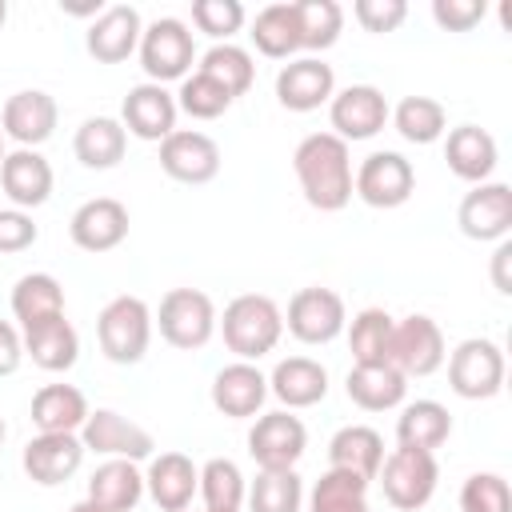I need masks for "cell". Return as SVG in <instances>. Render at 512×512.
<instances>
[{
  "label": "cell",
  "instance_id": "6da1fadb",
  "mask_svg": "<svg viewBox=\"0 0 512 512\" xmlns=\"http://www.w3.org/2000/svg\"><path fill=\"white\" fill-rule=\"evenodd\" d=\"M300 192L320 212H340L352 200V152L332 132H312L292 152Z\"/></svg>",
  "mask_w": 512,
  "mask_h": 512
},
{
  "label": "cell",
  "instance_id": "7a4b0ae2",
  "mask_svg": "<svg viewBox=\"0 0 512 512\" xmlns=\"http://www.w3.org/2000/svg\"><path fill=\"white\" fill-rule=\"evenodd\" d=\"M216 324L224 332L228 352H236L248 364L268 356L284 336V312L276 308L272 296H260V292H244V296L228 300V308Z\"/></svg>",
  "mask_w": 512,
  "mask_h": 512
},
{
  "label": "cell",
  "instance_id": "3957f363",
  "mask_svg": "<svg viewBox=\"0 0 512 512\" xmlns=\"http://www.w3.org/2000/svg\"><path fill=\"white\" fill-rule=\"evenodd\" d=\"M100 352L112 364H140L152 344V312L140 296H112L96 316Z\"/></svg>",
  "mask_w": 512,
  "mask_h": 512
},
{
  "label": "cell",
  "instance_id": "277c9868",
  "mask_svg": "<svg viewBox=\"0 0 512 512\" xmlns=\"http://www.w3.org/2000/svg\"><path fill=\"white\" fill-rule=\"evenodd\" d=\"M380 488L384 500L400 512H420L432 496H436V480H440V464L436 452H420V448H396L384 464H380Z\"/></svg>",
  "mask_w": 512,
  "mask_h": 512
},
{
  "label": "cell",
  "instance_id": "5b68a950",
  "mask_svg": "<svg viewBox=\"0 0 512 512\" xmlns=\"http://www.w3.org/2000/svg\"><path fill=\"white\" fill-rule=\"evenodd\" d=\"M140 68L148 72L152 84H168V80H184L188 68L196 64V40L188 32L184 20L176 16H160L140 32Z\"/></svg>",
  "mask_w": 512,
  "mask_h": 512
},
{
  "label": "cell",
  "instance_id": "8992f818",
  "mask_svg": "<svg viewBox=\"0 0 512 512\" xmlns=\"http://www.w3.org/2000/svg\"><path fill=\"white\" fill-rule=\"evenodd\" d=\"M156 324H160V336L172 344V348H184V352H196L212 340L216 332V304L208 292L200 288H172L164 292L160 300V312H156Z\"/></svg>",
  "mask_w": 512,
  "mask_h": 512
},
{
  "label": "cell",
  "instance_id": "52a82bcc",
  "mask_svg": "<svg viewBox=\"0 0 512 512\" xmlns=\"http://www.w3.org/2000/svg\"><path fill=\"white\" fill-rule=\"evenodd\" d=\"M448 388L464 400H488L504 388V352L496 340L468 336L448 356Z\"/></svg>",
  "mask_w": 512,
  "mask_h": 512
},
{
  "label": "cell",
  "instance_id": "ba28073f",
  "mask_svg": "<svg viewBox=\"0 0 512 512\" xmlns=\"http://www.w3.org/2000/svg\"><path fill=\"white\" fill-rule=\"evenodd\" d=\"M444 332L432 316L412 312L404 320L392 324V344H388V364L404 372V380L412 376H432L444 364Z\"/></svg>",
  "mask_w": 512,
  "mask_h": 512
},
{
  "label": "cell",
  "instance_id": "9c48e42d",
  "mask_svg": "<svg viewBox=\"0 0 512 512\" xmlns=\"http://www.w3.org/2000/svg\"><path fill=\"white\" fill-rule=\"evenodd\" d=\"M308 448V428L288 408L256 416L248 432V456L260 464V472H288Z\"/></svg>",
  "mask_w": 512,
  "mask_h": 512
},
{
  "label": "cell",
  "instance_id": "30bf717a",
  "mask_svg": "<svg viewBox=\"0 0 512 512\" xmlns=\"http://www.w3.org/2000/svg\"><path fill=\"white\" fill-rule=\"evenodd\" d=\"M416 192V168L400 152H372L352 172V196L368 208H400Z\"/></svg>",
  "mask_w": 512,
  "mask_h": 512
},
{
  "label": "cell",
  "instance_id": "8fae6325",
  "mask_svg": "<svg viewBox=\"0 0 512 512\" xmlns=\"http://www.w3.org/2000/svg\"><path fill=\"white\" fill-rule=\"evenodd\" d=\"M348 324V312H344V300L340 292L332 288H300L292 300H288V316H284V328L300 340V344H332Z\"/></svg>",
  "mask_w": 512,
  "mask_h": 512
},
{
  "label": "cell",
  "instance_id": "7c38bea8",
  "mask_svg": "<svg viewBox=\"0 0 512 512\" xmlns=\"http://www.w3.org/2000/svg\"><path fill=\"white\" fill-rule=\"evenodd\" d=\"M80 444H84V452H100L108 460H132V464L148 460L152 448H156L148 428H140L136 420H128V416H120L112 408L88 412V420L80 428Z\"/></svg>",
  "mask_w": 512,
  "mask_h": 512
},
{
  "label": "cell",
  "instance_id": "4fadbf2b",
  "mask_svg": "<svg viewBox=\"0 0 512 512\" xmlns=\"http://www.w3.org/2000/svg\"><path fill=\"white\" fill-rule=\"evenodd\" d=\"M392 108L384 100V92L376 84H348L328 100V120H332V136L348 140H372L384 124H388Z\"/></svg>",
  "mask_w": 512,
  "mask_h": 512
},
{
  "label": "cell",
  "instance_id": "5bb4252c",
  "mask_svg": "<svg viewBox=\"0 0 512 512\" xmlns=\"http://www.w3.org/2000/svg\"><path fill=\"white\" fill-rule=\"evenodd\" d=\"M456 224L468 240H508L512 232V188L504 180H484L476 184L460 208H456Z\"/></svg>",
  "mask_w": 512,
  "mask_h": 512
},
{
  "label": "cell",
  "instance_id": "9a60e30c",
  "mask_svg": "<svg viewBox=\"0 0 512 512\" xmlns=\"http://www.w3.org/2000/svg\"><path fill=\"white\" fill-rule=\"evenodd\" d=\"M160 168L180 184H208L220 172V148L208 132L176 128L160 140Z\"/></svg>",
  "mask_w": 512,
  "mask_h": 512
},
{
  "label": "cell",
  "instance_id": "2e32d148",
  "mask_svg": "<svg viewBox=\"0 0 512 512\" xmlns=\"http://www.w3.org/2000/svg\"><path fill=\"white\" fill-rule=\"evenodd\" d=\"M176 96L164 88V84H152V80H144V84H136V88H128V96H124V104H120V124H124V132H132L136 140H164V136H172L176 132Z\"/></svg>",
  "mask_w": 512,
  "mask_h": 512
},
{
  "label": "cell",
  "instance_id": "e0dca14e",
  "mask_svg": "<svg viewBox=\"0 0 512 512\" xmlns=\"http://www.w3.org/2000/svg\"><path fill=\"white\" fill-rule=\"evenodd\" d=\"M80 460H84V444L76 432H40L24 444V456H20L28 480H36L44 488H56L68 476H76Z\"/></svg>",
  "mask_w": 512,
  "mask_h": 512
},
{
  "label": "cell",
  "instance_id": "ac0fdd59",
  "mask_svg": "<svg viewBox=\"0 0 512 512\" xmlns=\"http://www.w3.org/2000/svg\"><path fill=\"white\" fill-rule=\"evenodd\" d=\"M332 96H336V72H332V64H324L316 56L288 60L276 72V100L288 112H312V108L328 104Z\"/></svg>",
  "mask_w": 512,
  "mask_h": 512
},
{
  "label": "cell",
  "instance_id": "d6986e66",
  "mask_svg": "<svg viewBox=\"0 0 512 512\" xmlns=\"http://www.w3.org/2000/svg\"><path fill=\"white\" fill-rule=\"evenodd\" d=\"M68 236L84 252H112L128 236V208L112 196L84 200L68 220Z\"/></svg>",
  "mask_w": 512,
  "mask_h": 512
},
{
  "label": "cell",
  "instance_id": "ffe728a7",
  "mask_svg": "<svg viewBox=\"0 0 512 512\" xmlns=\"http://www.w3.org/2000/svg\"><path fill=\"white\" fill-rule=\"evenodd\" d=\"M140 32H144V24H140V12L132 4H108L88 24L84 48L100 64H120V60H128L140 48Z\"/></svg>",
  "mask_w": 512,
  "mask_h": 512
},
{
  "label": "cell",
  "instance_id": "44dd1931",
  "mask_svg": "<svg viewBox=\"0 0 512 512\" xmlns=\"http://www.w3.org/2000/svg\"><path fill=\"white\" fill-rule=\"evenodd\" d=\"M56 120H60L56 100L48 92H40V88H24V92L4 100L0 132L12 136L20 148H36L56 132Z\"/></svg>",
  "mask_w": 512,
  "mask_h": 512
},
{
  "label": "cell",
  "instance_id": "7402d4cb",
  "mask_svg": "<svg viewBox=\"0 0 512 512\" xmlns=\"http://www.w3.org/2000/svg\"><path fill=\"white\" fill-rule=\"evenodd\" d=\"M264 400H268V376L248 360L224 364L212 376V404H216V412H224L232 420L256 416L264 408Z\"/></svg>",
  "mask_w": 512,
  "mask_h": 512
},
{
  "label": "cell",
  "instance_id": "603a6c76",
  "mask_svg": "<svg viewBox=\"0 0 512 512\" xmlns=\"http://www.w3.org/2000/svg\"><path fill=\"white\" fill-rule=\"evenodd\" d=\"M196 484H200V468L184 452H160L144 472V492L160 512H188Z\"/></svg>",
  "mask_w": 512,
  "mask_h": 512
},
{
  "label": "cell",
  "instance_id": "cb8c5ba5",
  "mask_svg": "<svg viewBox=\"0 0 512 512\" xmlns=\"http://www.w3.org/2000/svg\"><path fill=\"white\" fill-rule=\"evenodd\" d=\"M0 188L20 212L40 208L52 196V164L36 148H16L0 164Z\"/></svg>",
  "mask_w": 512,
  "mask_h": 512
},
{
  "label": "cell",
  "instance_id": "d4e9b609",
  "mask_svg": "<svg viewBox=\"0 0 512 512\" xmlns=\"http://www.w3.org/2000/svg\"><path fill=\"white\" fill-rule=\"evenodd\" d=\"M268 392L292 412V408H312L328 396V368L312 356H288L272 368Z\"/></svg>",
  "mask_w": 512,
  "mask_h": 512
},
{
  "label": "cell",
  "instance_id": "484cf974",
  "mask_svg": "<svg viewBox=\"0 0 512 512\" xmlns=\"http://www.w3.org/2000/svg\"><path fill=\"white\" fill-rule=\"evenodd\" d=\"M444 160H448V168H452L460 180L484 184V180L496 172L500 148H496V140H492L488 128H480V124H460V128H452L448 140H444Z\"/></svg>",
  "mask_w": 512,
  "mask_h": 512
},
{
  "label": "cell",
  "instance_id": "4316f807",
  "mask_svg": "<svg viewBox=\"0 0 512 512\" xmlns=\"http://www.w3.org/2000/svg\"><path fill=\"white\" fill-rule=\"evenodd\" d=\"M348 400L364 412H388V408H400L404 396H408V380L400 368L392 364H352L348 380Z\"/></svg>",
  "mask_w": 512,
  "mask_h": 512
},
{
  "label": "cell",
  "instance_id": "83f0119b",
  "mask_svg": "<svg viewBox=\"0 0 512 512\" xmlns=\"http://www.w3.org/2000/svg\"><path fill=\"white\" fill-rule=\"evenodd\" d=\"M380 464H384V440L368 424H348L328 440V468L352 472L360 480H376Z\"/></svg>",
  "mask_w": 512,
  "mask_h": 512
},
{
  "label": "cell",
  "instance_id": "f1b7e54d",
  "mask_svg": "<svg viewBox=\"0 0 512 512\" xmlns=\"http://www.w3.org/2000/svg\"><path fill=\"white\" fill-rule=\"evenodd\" d=\"M140 496H144V472L132 460H104L92 472L84 500H92L104 512H132Z\"/></svg>",
  "mask_w": 512,
  "mask_h": 512
},
{
  "label": "cell",
  "instance_id": "f546056e",
  "mask_svg": "<svg viewBox=\"0 0 512 512\" xmlns=\"http://www.w3.org/2000/svg\"><path fill=\"white\" fill-rule=\"evenodd\" d=\"M124 148H128V132H124V124L112 120V116H88V120L76 128V136H72L76 160H80L84 168H96V172L116 168V164L124 160Z\"/></svg>",
  "mask_w": 512,
  "mask_h": 512
},
{
  "label": "cell",
  "instance_id": "4dcf8cb0",
  "mask_svg": "<svg viewBox=\"0 0 512 512\" xmlns=\"http://www.w3.org/2000/svg\"><path fill=\"white\" fill-rule=\"evenodd\" d=\"M12 316L20 320V328H36V324H48L56 316H64V288L56 276L48 272H28L16 280L12 288Z\"/></svg>",
  "mask_w": 512,
  "mask_h": 512
},
{
  "label": "cell",
  "instance_id": "1f68e13d",
  "mask_svg": "<svg viewBox=\"0 0 512 512\" xmlns=\"http://www.w3.org/2000/svg\"><path fill=\"white\" fill-rule=\"evenodd\" d=\"M448 436H452V416H448V408L440 400H412L396 416V440H400V448L436 452Z\"/></svg>",
  "mask_w": 512,
  "mask_h": 512
},
{
  "label": "cell",
  "instance_id": "d6a6232c",
  "mask_svg": "<svg viewBox=\"0 0 512 512\" xmlns=\"http://www.w3.org/2000/svg\"><path fill=\"white\" fill-rule=\"evenodd\" d=\"M24 356H32V364L44 372H68L80 356V336L64 316H56L24 332Z\"/></svg>",
  "mask_w": 512,
  "mask_h": 512
},
{
  "label": "cell",
  "instance_id": "836d02e7",
  "mask_svg": "<svg viewBox=\"0 0 512 512\" xmlns=\"http://www.w3.org/2000/svg\"><path fill=\"white\" fill-rule=\"evenodd\" d=\"M88 400L72 384H44L32 396V424L40 432H80L88 420Z\"/></svg>",
  "mask_w": 512,
  "mask_h": 512
},
{
  "label": "cell",
  "instance_id": "e575fe53",
  "mask_svg": "<svg viewBox=\"0 0 512 512\" xmlns=\"http://www.w3.org/2000/svg\"><path fill=\"white\" fill-rule=\"evenodd\" d=\"M248 36H252V44H256L268 60H288L292 52H300L296 8H292V4H268V8H260Z\"/></svg>",
  "mask_w": 512,
  "mask_h": 512
},
{
  "label": "cell",
  "instance_id": "d590c367",
  "mask_svg": "<svg viewBox=\"0 0 512 512\" xmlns=\"http://www.w3.org/2000/svg\"><path fill=\"white\" fill-rule=\"evenodd\" d=\"M196 492L204 496V512H240V504H244V496H248V484H244V472H240L236 460L212 456V460L200 468Z\"/></svg>",
  "mask_w": 512,
  "mask_h": 512
},
{
  "label": "cell",
  "instance_id": "8d00e7d4",
  "mask_svg": "<svg viewBox=\"0 0 512 512\" xmlns=\"http://www.w3.org/2000/svg\"><path fill=\"white\" fill-rule=\"evenodd\" d=\"M392 124L408 144H432L448 132V112L432 96H404L392 108Z\"/></svg>",
  "mask_w": 512,
  "mask_h": 512
},
{
  "label": "cell",
  "instance_id": "74e56055",
  "mask_svg": "<svg viewBox=\"0 0 512 512\" xmlns=\"http://www.w3.org/2000/svg\"><path fill=\"white\" fill-rule=\"evenodd\" d=\"M308 512H372L368 508V480L328 468L308 496Z\"/></svg>",
  "mask_w": 512,
  "mask_h": 512
},
{
  "label": "cell",
  "instance_id": "f35d334b",
  "mask_svg": "<svg viewBox=\"0 0 512 512\" xmlns=\"http://www.w3.org/2000/svg\"><path fill=\"white\" fill-rule=\"evenodd\" d=\"M296 24H300V48L324 52L340 40L344 28V8L336 0H292Z\"/></svg>",
  "mask_w": 512,
  "mask_h": 512
},
{
  "label": "cell",
  "instance_id": "ab89813d",
  "mask_svg": "<svg viewBox=\"0 0 512 512\" xmlns=\"http://www.w3.org/2000/svg\"><path fill=\"white\" fill-rule=\"evenodd\" d=\"M196 72H204V76H212L220 88H228L232 100L244 96V92L252 88V80H256V64H252V56H248L240 44H212V48L200 56V68H196Z\"/></svg>",
  "mask_w": 512,
  "mask_h": 512
},
{
  "label": "cell",
  "instance_id": "60d3db41",
  "mask_svg": "<svg viewBox=\"0 0 512 512\" xmlns=\"http://www.w3.org/2000/svg\"><path fill=\"white\" fill-rule=\"evenodd\" d=\"M392 316L384 308H364L352 316L348 328V348L356 364H388V344H392Z\"/></svg>",
  "mask_w": 512,
  "mask_h": 512
},
{
  "label": "cell",
  "instance_id": "b9f144b4",
  "mask_svg": "<svg viewBox=\"0 0 512 512\" xmlns=\"http://www.w3.org/2000/svg\"><path fill=\"white\" fill-rule=\"evenodd\" d=\"M248 512H300L304 504V484L296 476V468L288 472H260L248 484Z\"/></svg>",
  "mask_w": 512,
  "mask_h": 512
},
{
  "label": "cell",
  "instance_id": "7bdbcfd3",
  "mask_svg": "<svg viewBox=\"0 0 512 512\" xmlns=\"http://www.w3.org/2000/svg\"><path fill=\"white\" fill-rule=\"evenodd\" d=\"M176 108L188 112L192 120H216V116H224V112L232 108V96H228V88H220L212 76L192 72V76L180 80Z\"/></svg>",
  "mask_w": 512,
  "mask_h": 512
},
{
  "label": "cell",
  "instance_id": "ee69618b",
  "mask_svg": "<svg viewBox=\"0 0 512 512\" xmlns=\"http://www.w3.org/2000/svg\"><path fill=\"white\" fill-rule=\"evenodd\" d=\"M460 512H512V492L500 472H472L460 488Z\"/></svg>",
  "mask_w": 512,
  "mask_h": 512
},
{
  "label": "cell",
  "instance_id": "f6af8a7d",
  "mask_svg": "<svg viewBox=\"0 0 512 512\" xmlns=\"http://www.w3.org/2000/svg\"><path fill=\"white\" fill-rule=\"evenodd\" d=\"M192 24L208 32L216 44H228L244 28V4L240 0H192Z\"/></svg>",
  "mask_w": 512,
  "mask_h": 512
},
{
  "label": "cell",
  "instance_id": "bcb514c9",
  "mask_svg": "<svg viewBox=\"0 0 512 512\" xmlns=\"http://www.w3.org/2000/svg\"><path fill=\"white\" fill-rule=\"evenodd\" d=\"M352 12L364 32H396L408 16V4L404 0H356Z\"/></svg>",
  "mask_w": 512,
  "mask_h": 512
},
{
  "label": "cell",
  "instance_id": "7dc6e473",
  "mask_svg": "<svg viewBox=\"0 0 512 512\" xmlns=\"http://www.w3.org/2000/svg\"><path fill=\"white\" fill-rule=\"evenodd\" d=\"M488 4L484 0H432V20L444 32H472L484 20Z\"/></svg>",
  "mask_w": 512,
  "mask_h": 512
},
{
  "label": "cell",
  "instance_id": "c3c4849f",
  "mask_svg": "<svg viewBox=\"0 0 512 512\" xmlns=\"http://www.w3.org/2000/svg\"><path fill=\"white\" fill-rule=\"evenodd\" d=\"M36 224L20 208H0V252H24L36 244Z\"/></svg>",
  "mask_w": 512,
  "mask_h": 512
},
{
  "label": "cell",
  "instance_id": "681fc988",
  "mask_svg": "<svg viewBox=\"0 0 512 512\" xmlns=\"http://www.w3.org/2000/svg\"><path fill=\"white\" fill-rule=\"evenodd\" d=\"M20 360H24V336L8 320H0V376H12Z\"/></svg>",
  "mask_w": 512,
  "mask_h": 512
},
{
  "label": "cell",
  "instance_id": "f907efd6",
  "mask_svg": "<svg viewBox=\"0 0 512 512\" xmlns=\"http://www.w3.org/2000/svg\"><path fill=\"white\" fill-rule=\"evenodd\" d=\"M508 260H512V240H500V248L492 252V284L496 292H512V280H508Z\"/></svg>",
  "mask_w": 512,
  "mask_h": 512
},
{
  "label": "cell",
  "instance_id": "816d5d0a",
  "mask_svg": "<svg viewBox=\"0 0 512 512\" xmlns=\"http://www.w3.org/2000/svg\"><path fill=\"white\" fill-rule=\"evenodd\" d=\"M68 512H104V508H96V504H92V500H80V504H72V508H68Z\"/></svg>",
  "mask_w": 512,
  "mask_h": 512
},
{
  "label": "cell",
  "instance_id": "f5cc1de1",
  "mask_svg": "<svg viewBox=\"0 0 512 512\" xmlns=\"http://www.w3.org/2000/svg\"><path fill=\"white\" fill-rule=\"evenodd\" d=\"M4 20H8V0H0V28H4Z\"/></svg>",
  "mask_w": 512,
  "mask_h": 512
},
{
  "label": "cell",
  "instance_id": "db71d44e",
  "mask_svg": "<svg viewBox=\"0 0 512 512\" xmlns=\"http://www.w3.org/2000/svg\"><path fill=\"white\" fill-rule=\"evenodd\" d=\"M4 156H8V152H4V132H0V164H4Z\"/></svg>",
  "mask_w": 512,
  "mask_h": 512
},
{
  "label": "cell",
  "instance_id": "11a10c76",
  "mask_svg": "<svg viewBox=\"0 0 512 512\" xmlns=\"http://www.w3.org/2000/svg\"><path fill=\"white\" fill-rule=\"evenodd\" d=\"M0 444H4V420H0Z\"/></svg>",
  "mask_w": 512,
  "mask_h": 512
}]
</instances>
